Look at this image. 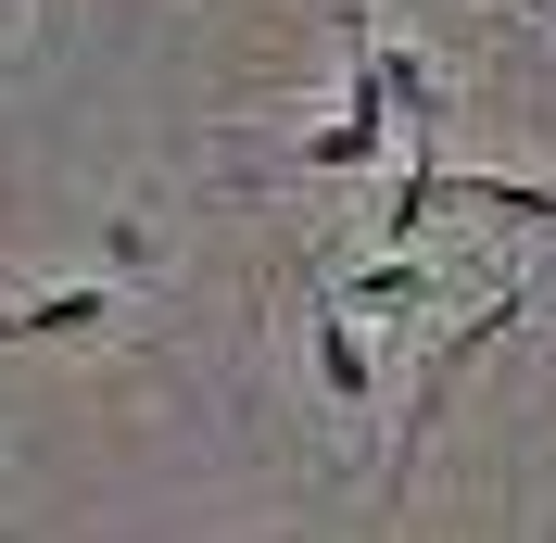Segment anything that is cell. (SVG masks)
I'll list each match as a JSON object with an SVG mask.
<instances>
[{"instance_id":"cell-1","label":"cell","mask_w":556,"mask_h":543,"mask_svg":"<svg viewBox=\"0 0 556 543\" xmlns=\"http://www.w3.org/2000/svg\"><path fill=\"white\" fill-rule=\"evenodd\" d=\"M531 304H544L531 278H493V304L468 316V329H455V341H430V367H417V405H405V442H392V493H405V480H417V442H430V417H443V392H455V379H468V367H481V354H493V341H506V329H519Z\"/></svg>"},{"instance_id":"cell-2","label":"cell","mask_w":556,"mask_h":543,"mask_svg":"<svg viewBox=\"0 0 556 543\" xmlns=\"http://www.w3.org/2000/svg\"><path fill=\"white\" fill-rule=\"evenodd\" d=\"M114 278H76V291H38V304H0V341H89V329H114Z\"/></svg>"},{"instance_id":"cell-3","label":"cell","mask_w":556,"mask_h":543,"mask_svg":"<svg viewBox=\"0 0 556 543\" xmlns=\"http://www.w3.org/2000/svg\"><path fill=\"white\" fill-rule=\"evenodd\" d=\"M316 392H329V405H380V367H367V341L342 329V291H329V316H316Z\"/></svg>"},{"instance_id":"cell-4","label":"cell","mask_w":556,"mask_h":543,"mask_svg":"<svg viewBox=\"0 0 556 543\" xmlns=\"http://www.w3.org/2000/svg\"><path fill=\"white\" fill-rule=\"evenodd\" d=\"M342 304L354 316H417V304H430V266H417V253H380V266L342 278Z\"/></svg>"},{"instance_id":"cell-5","label":"cell","mask_w":556,"mask_h":543,"mask_svg":"<svg viewBox=\"0 0 556 543\" xmlns=\"http://www.w3.org/2000/svg\"><path fill=\"white\" fill-rule=\"evenodd\" d=\"M443 203H481L506 228H556V190H531V177H443Z\"/></svg>"}]
</instances>
